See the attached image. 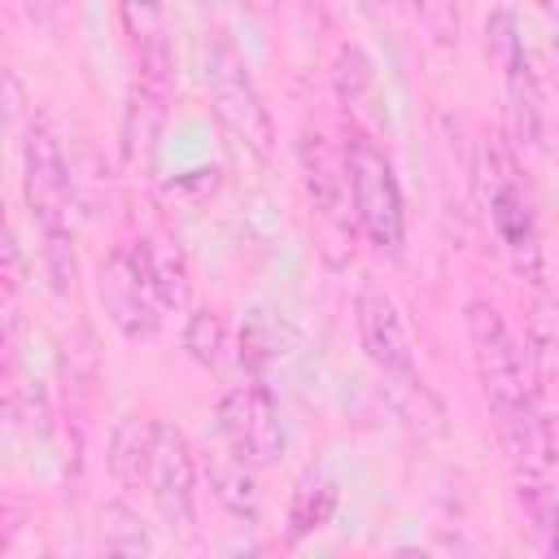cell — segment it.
Listing matches in <instances>:
<instances>
[{"mask_svg":"<svg viewBox=\"0 0 559 559\" xmlns=\"http://www.w3.org/2000/svg\"><path fill=\"white\" fill-rule=\"evenodd\" d=\"M345 175H349V201L362 236L371 240V249L393 258L406 236V205H402V188L389 157L362 131L345 140Z\"/></svg>","mask_w":559,"mask_h":559,"instance_id":"obj_1","label":"cell"},{"mask_svg":"<svg viewBox=\"0 0 559 559\" xmlns=\"http://www.w3.org/2000/svg\"><path fill=\"white\" fill-rule=\"evenodd\" d=\"M472 183H476V201L485 205L502 249L511 253V262L537 280V266H542V245H537V223H533V210L511 175V162L493 148V144H480L476 148V162H472Z\"/></svg>","mask_w":559,"mask_h":559,"instance_id":"obj_2","label":"cell"},{"mask_svg":"<svg viewBox=\"0 0 559 559\" xmlns=\"http://www.w3.org/2000/svg\"><path fill=\"white\" fill-rule=\"evenodd\" d=\"M467 345H472L476 380H480L493 415L537 397L533 376H528V358H524L520 341L511 336L507 319L489 301H472L467 306Z\"/></svg>","mask_w":559,"mask_h":559,"instance_id":"obj_3","label":"cell"},{"mask_svg":"<svg viewBox=\"0 0 559 559\" xmlns=\"http://www.w3.org/2000/svg\"><path fill=\"white\" fill-rule=\"evenodd\" d=\"M205 87H210V105L218 114V122L258 157L266 162L271 157V114L249 79V66L245 57L218 35L210 39L205 48Z\"/></svg>","mask_w":559,"mask_h":559,"instance_id":"obj_4","label":"cell"},{"mask_svg":"<svg viewBox=\"0 0 559 559\" xmlns=\"http://www.w3.org/2000/svg\"><path fill=\"white\" fill-rule=\"evenodd\" d=\"M485 39L489 52L502 66V87H507V135L520 148H542V127H546V109H542V83L533 70V57L524 48V35L511 17V9H493L485 22Z\"/></svg>","mask_w":559,"mask_h":559,"instance_id":"obj_5","label":"cell"},{"mask_svg":"<svg viewBox=\"0 0 559 559\" xmlns=\"http://www.w3.org/2000/svg\"><path fill=\"white\" fill-rule=\"evenodd\" d=\"M148 498H153L157 520L170 533H179V537L197 533V459H192L188 437L166 419H157V428H153Z\"/></svg>","mask_w":559,"mask_h":559,"instance_id":"obj_6","label":"cell"},{"mask_svg":"<svg viewBox=\"0 0 559 559\" xmlns=\"http://www.w3.org/2000/svg\"><path fill=\"white\" fill-rule=\"evenodd\" d=\"M218 432L227 437L231 454L253 463V467H271L284 454V415L280 402L266 384H231L218 397Z\"/></svg>","mask_w":559,"mask_h":559,"instance_id":"obj_7","label":"cell"},{"mask_svg":"<svg viewBox=\"0 0 559 559\" xmlns=\"http://www.w3.org/2000/svg\"><path fill=\"white\" fill-rule=\"evenodd\" d=\"M96 297H100L109 323H114L127 341H153V336L162 332L166 310H162L153 284L144 280V271H140V262H135L131 245H127V249H114V253L100 262V271H96Z\"/></svg>","mask_w":559,"mask_h":559,"instance_id":"obj_8","label":"cell"},{"mask_svg":"<svg viewBox=\"0 0 559 559\" xmlns=\"http://www.w3.org/2000/svg\"><path fill=\"white\" fill-rule=\"evenodd\" d=\"M22 192H26V210L44 231H70V166L66 153L57 148V140L44 127L26 131L22 144Z\"/></svg>","mask_w":559,"mask_h":559,"instance_id":"obj_9","label":"cell"},{"mask_svg":"<svg viewBox=\"0 0 559 559\" xmlns=\"http://www.w3.org/2000/svg\"><path fill=\"white\" fill-rule=\"evenodd\" d=\"M358 314V336L367 358L397 384H415V345H411V328L397 310V301L380 288H362L354 301Z\"/></svg>","mask_w":559,"mask_h":559,"instance_id":"obj_10","label":"cell"},{"mask_svg":"<svg viewBox=\"0 0 559 559\" xmlns=\"http://www.w3.org/2000/svg\"><path fill=\"white\" fill-rule=\"evenodd\" d=\"M493 424H498V441H502V450H507V459L515 467H524L533 476L550 467L555 437H550V419L542 415V402L537 397H528V402H520L511 411H498Z\"/></svg>","mask_w":559,"mask_h":559,"instance_id":"obj_11","label":"cell"},{"mask_svg":"<svg viewBox=\"0 0 559 559\" xmlns=\"http://www.w3.org/2000/svg\"><path fill=\"white\" fill-rule=\"evenodd\" d=\"M153 428L157 419H140V415H127L114 437H109V476L131 493L140 485H148V463H153Z\"/></svg>","mask_w":559,"mask_h":559,"instance_id":"obj_12","label":"cell"},{"mask_svg":"<svg viewBox=\"0 0 559 559\" xmlns=\"http://www.w3.org/2000/svg\"><path fill=\"white\" fill-rule=\"evenodd\" d=\"M301 170H306V188L314 197V205L328 214V218H341L349 201V175H345V153L341 162L328 157L323 148V135H301Z\"/></svg>","mask_w":559,"mask_h":559,"instance_id":"obj_13","label":"cell"},{"mask_svg":"<svg viewBox=\"0 0 559 559\" xmlns=\"http://www.w3.org/2000/svg\"><path fill=\"white\" fill-rule=\"evenodd\" d=\"M131 253H135V262H140L144 280L153 284V293H157L162 310H166V314H170V310H179V306L188 301V271H183V258H179L166 240H135V245H131Z\"/></svg>","mask_w":559,"mask_h":559,"instance_id":"obj_14","label":"cell"},{"mask_svg":"<svg viewBox=\"0 0 559 559\" xmlns=\"http://www.w3.org/2000/svg\"><path fill=\"white\" fill-rule=\"evenodd\" d=\"M336 502H341L336 480L323 476V472H306L301 485L293 489V502H288V542H301V537L319 533L332 520Z\"/></svg>","mask_w":559,"mask_h":559,"instance_id":"obj_15","label":"cell"},{"mask_svg":"<svg viewBox=\"0 0 559 559\" xmlns=\"http://www.w3.org/2000/svg\"><path fill=\"white\" fill-rule=\"evenodd\" d=\"M210 493L214 502L236 515V520H258L262 511V493H258V480H253V463L245 459H223V463H210Z\"/></svg>","mask_w":559,"mask_h":559,"instance_id":"obj_16","label":"cell"},{"mask_svg":"<svg viewBox=\"0 0 559 559\" xmlns=\"http://www.w3.org/2000/svg\"><path fill=\"white\" fill-rule=\"evenodd\" d=\"M162 118H166V83L140 79V87H135V96H131V109H127V127H122V148H127V157L153 148Z\"/></svg>","mask_w":559,"mask_h":559,"instance_id":"obj_17","label":"cell"},{"mask_svg":"<svg viewBox=\"0 0 559 559\" xmlns=\"http://www.w3.org/2000/svg\"><path fill=\"white\" fill-rule=\"evenodd\" d=\"M96 537L109 555H148L153 537L144 528V520L127 507V502H105L96 515Z\"/></svg>","mask_w":559,"mask_h":559,"instance_id":"obj_18","label":"cell"},{"mask_svg":"<svg viewBox=\"0 0 559 559\" xmlns=\"http://www.w3.org/2000/svg\"><path fill=\"white\" fill-rule=\"evenodd\" d=\"M520 507H524L533 542L546 555H559V493L542 480H528V485H520Z\"/></svg>","mask_w":559,"mask_h":559,"instance_id":"obj_19","label":"cell"},{"mask_svg":"<svg viewBox=\"0 0 559 559\" xmlns=\"http://www.w3.org/2000/svg\"><path fill=\"white\" fill-rule=\"evenodd\" d=\"M332 74H336V92H341V100L349 109H367L371 105V96H376V66H371V57L358 44H341Z\"/></svg>","mask_w":559,"mask_h":559,"instance_id":"obj_20","label":"cell"},{"mask_svg":"<svg viewBox=\"0 0 559 559\" xmlns=\"http://www.w3.org/2000/svg\"><path fill=\"white\" fill-rule=\"evenodd\" d=\"M183 349L197 367H218L223 358V319L214 310H192L183 323Z\"/></svg>","mask_w":559,"mask_h":559,"instance_id":"obj_21","label":"cell"},{"mask_svg":"<svg viewBox=\"0 0 559 559\" xmlns=\"http://www.w3.org/2000/svg\"><path fill=\"white\" fill-rule=\"evenodd\" d=\"M533 332H537V341H542L546 349L559 345V297H550V301H542V306L533 310Z\"/></svg>","mask_w":559,"mask_h":559,"instance_id":"obj_22","label":"cell"},{"mask_svg":"<svg viewBox=\"0 0 559 559\" xmlns=\"http://www.w3.org/2000/svg\"><path fill=\"white\" fill-rule=\"evenodd\" d=\"M17 284H22V245H17V231L9 227L4 231V288H9V301H13Z\"/></svg>","mask_w":559,"mask_h":559,"instance_id":"obj_23","label":"cell"},{"mask_svg":"<svg viewBox=\"0 0 559 559\" xmlns=\"http://www.w3.org/2000/svg\"><path fill=\"white\" fill-rule=\"evenodd\" d=\"M66 4H70V0H26V9H31V17H35V22H44V26H52V22H61V13H66Z\"/></svg>","mask_w":559,"mask_h":559,"instance_id":"obj_24","label":"cell"},{"mask_svg":"<svg viewBox=\"0 0 559 559\" xmlns=\"http://www.w3.org/2000/svg\"><path fill=\"white\" fill-rule=\"evenodd\" d=\"M389 4L402 9V13H415V9H419V0H389Z\"/></svg>","mask_w":559,"mask_h":559,"instance_id":"obj_25","label":"cell"},{"mask_svg":"<svg viewBox=\"0 0 559 559\" xmlns=\"http://www.w3.org/2000/svg\"><path fill=\"white\" fill-rule=\"evenodd\" d=\"M533 4H537V9H555V0H533Z\"/></svg>","mask_w":559,"mask_h":559,"instance_id":"obj_26","label":"cell"}]
</instances>
